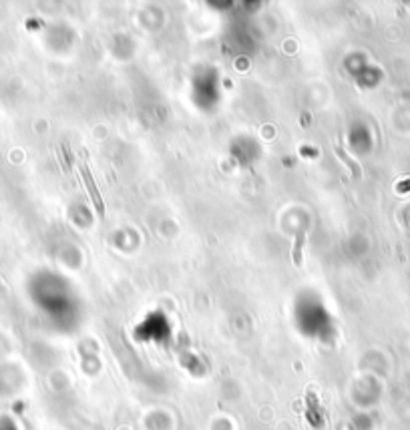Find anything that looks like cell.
Here are the masks:
<instances>
[{"instance_id":"1","label":"cell","mask_w":410,"mask_h":430,"mask_svg":"<svg viewBox=\"0 0 410 430\" xmlns=\"http://www.w3.org/2000/svg\"><path fill=\"white\" fill-rule=\"evenodd\" d=\"M79 169H81V175H83L85 187H87V191H89V197H91V201H93V205H95L97 213H99V215H105V205H103L101 193H99V189H97V183H95V179H93V175H91L89 167H87L83 161H79Z\"/></svg>"},{"instance_id":"3","label":"cell","mask_w":410,"mask_h":430,"mask_svg":"<svg viewBox=\"0 0 410 430\" xmlns=\"http://www.w3.org/2000/svg\"><path fill=\"white\" fill-rule=\"evenodd\" d=\"M336 153H338V157H340V159H342V161H344V163H346L348 167H352V169H354V175H360V167H358L356 163H352V161H350V159L346 157V153H344V151H342L340 147H336Z\"/></svg>"},{"instance_id":"2","label":"cell","mask_w":410,"mask_h":430,"mask_svg":"<svg viewBox=\"0 0 410 430\" xmlns=\"http://www.w3.org/2000/svg\"><path fill=\"white\" fill-rule=\"evenodd\" d=\"M304 241H306V233L302 231V233H298L296 235V241H294V247H292V259H294V263L300 267L302 265V247H304Z\"/></svg>"}]
</instances>
